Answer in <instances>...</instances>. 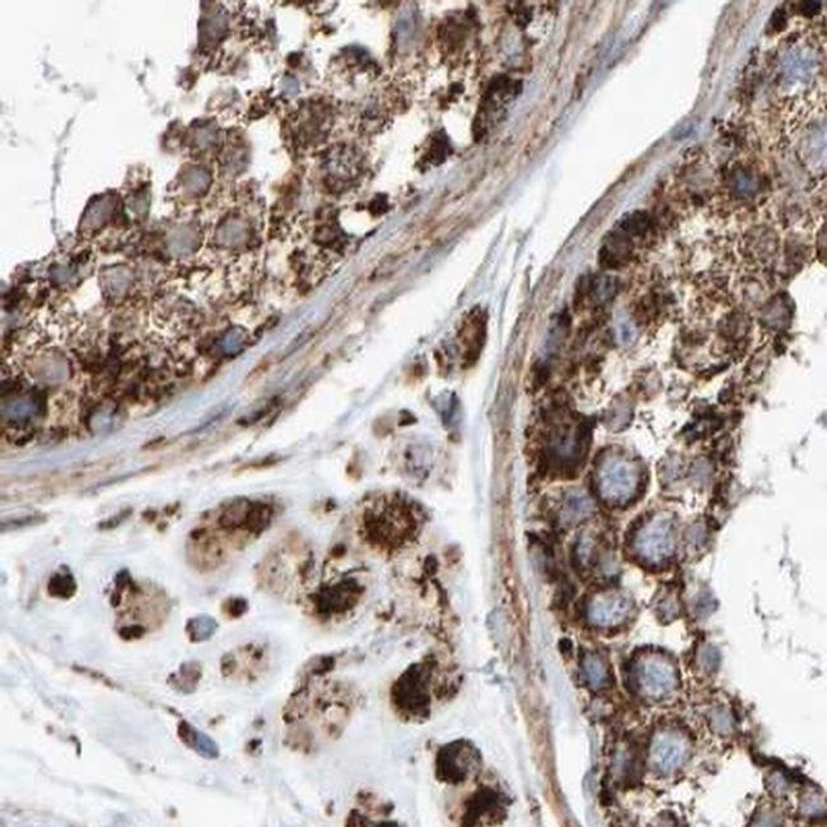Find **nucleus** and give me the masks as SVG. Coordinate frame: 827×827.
Wrapping results in <instances>:
<instances>
[{"label":"nucleus","mask_w":827,"mask_h":827,"mask_svg":"<svg viewBox=\"0 0 827 827\" xmlns=\"http://www.w3.org/2000/svg\"><path fill=\"white\" fill-rule=\"evenodd\" d=\"M246 610H247V603H246V601L237 598V600H232L231 603H229L228 612H229V615L237 618V616H241Z\"/></svg>","instance_id":"nucleus-19"},{"label":"nucleus","mask_w":827,"mask_h":827,"mask_svg":"<svg viewBox=\"0 0 827 827\" xmlns=\"http://www.w3.org/2000/svg\"><path fill=\"white\" fill-rule=\"evenodd\" d=\"M393 698L405 711L411 713L426 711L429 704L426 669L414 666L405 672L393 689Z\"/></svg>","instance_id":"nucleus-1"},{"label":"nucleus","mask_w":827,"mask_h":827,"mask_svg":"<svg viewBox=\"0 0 827 827\" xmlns=\"http://www.w3.org/2000/svg\"><path fill=\"white\" fill-rule=\"evenodd\" d=\"M251 505H252V501H247V499H237V501H232L226 510H223V513L218 519L219 526L227 531L244 527L246 519L250 513Z\"/></svg>","instance_id":"nucleus-6"},{"label":"nucleus","mask_w":827,"mask_h":827,"mask_svg":"<svg viewBox=\"0 0 827 827\" xmlns=\"http://www.w3.org/2000/svg\"><path fill=\"white\" fill-rule=\"evenodd\" d=\"M585 672L587 680L594 686H601L607 680V669L598 657L585 658Z\"/></svg>","instance_id":"nucleus-13"},{"label":"nucleus","mask_w":827,"mask_h":827,"mask_svg":"<svg viewBox=\"0 0 827 827\" xmlns=\"http://www.w3.org/2000/svg\"><path fill=\"white\" fill-rule=\"evenodd\" d=\"M627 603L622 600H609L600 602L592 609V616L600 624L616 622L625 615Z\"/></svg>","instance_id":"nucleus-9"},{"label":"nucleus","mask_w":827,"mask_h":827,"mask_svg":"<svg viewBox=\"0 0 827 827\" xmlns=\"http://www.w3.org/2000/svg\"><path fill=\"white\" fill-rule=\"evenodd\" d=\"M200 678V671L199 666H196L195 663H184L180 669V676L178 678L171 677V682L181 691L189 693L190 689H193L196 682Z\"/></svg>","instance_id":"nucleus-12"},{"label":"nucleus","mask_w":827,"mask_h":827,"mask_svg":"<svg viewBox=\"0 0 827 827\" xmlns=\"http://www.w3.org/2000/svg\"><path fill=\"white\" fill-rule=\"evenodd\" d=\"M178 737L187 747L193 749L205 759H217L219 756V749L216 742L186 720H182L178 726Z\"/></svg>","instance_id":"nucleus-3"},{"label":"nucleus","mask_w":827,"mask_h":827,"mask_svg":"<svg viewBox=\"0 0 827 827\" xmlns=\"http://www.w3.org/2000/svg\"><path fill=\"white\" fill-rule=\"evenodd\" d=\"M682 757V749L672 741H660L653 749L654 762L662 770L676 768Z\"/></svg>","instance_id":"nucleus-8"},{"label":"nucleus","mask_w":827,"mask_h":827,"mask_svg":"<svg viewBox=\"0 0 827 827\" xmlns=\"http://www.w3.org/2000/svg\"><path fill=\"white\" fill-rule=\"evenodd\" d=\"M485 318L481 312L472 313L468 318V325L465 327L466 339H468V358L470 360H477L480 350L483 349L485 340Z\"/></svg>","instance_id":"nucleus-5"},{"label":"nucleus","mask_w":827,"mask_h":827,"mask_svg":"<svg viewBox=\"0 0 827 827\" xmlns=\"http://www.w3.org/2000/svg\"><path fill=\"white\" fill-rule=\"evenodd\" d=\"M186 630L191 642H202L214 634L217 630V622L209 616H199L189 621Z\"/></svg>","instance_id":"nucleus-11"},{"label":"nucleus","mask_w":827,"mask_h":827,"mask_svg":"<svg viewBox=\"0 0 827 827\" xmlns=\"http://www.w3.org/2000/svg\"><path fill=\"white\" fill-rule=\"evenodd\" d=\"M147 633V629L142 625H130V627H123L118 630V635L124 639V640H133V639H139L144 636Z\"/></svg>","instance_id":"nucleus-17"},{"label":"nucleus","mask_w":827,"mask_h":827,"mask_svg":"<svg viewBox=\"0 0 827 827\" xmlns=\"http://www.w3.org/2000/svg\"><path fill=\"white\" fill-rule=\"evenodd\" d=\"M210 177L208 172L202 168H193L186 177V182L189 189L191 190H200L204 189L207 185L209 184Z\"/></svg>","instance_id":"nucleus-15"},{"label":"nucleus","mask_w":827,"mask_h":827,"mask_svg":"<svg viewBox=\"0 0 827 827\" xmlns=\"http://www.w3.org/2000/svg\"><path fill=\"white\" fill-rule=\"evenodd\" d=\"M46 522V516L43 514H30V516H23V517H18L14 519H7L1 522V532H10V531H18L25 527H34L37 525H41Z\"/></svg>","instance_id":"nucleus-14"},{"label":"nucleus","mask_w":827,"mask_h":827,"mask_svg":"<svg viewBox=\"0 0 827 827\" xmlns=\"http://www.w3.org/2000/svg\"><path fill=\"white\" fill-rule=\"evenodd\" d=\"M638 678L653 693H664L673 685L671 671L660 664L642 666L638 671Z\"/></svg>","instance_id":"nucleus-4"},{"label":"nucleus","mask_w":827,"mask_h":827,"mask_svg":"<svg viewBox=\"0 0 827 827\" xmlns=\"http://www.w3.org/2000/svg\"><path fill=\"white\" fill-rule=\"evenodd\" d=\"M132 514H133V508H125V510H120L115 516H112V517L100 522L98 530H101V531L114 530V528L120 526L121 523H124L126 519H129Z\"/></svg>","instance_id":"nucleus-16"},{"label":"nucleus","mask_w":827,"mask_h":827,"mask_svg":"<svg viewBox=\"0 0 827 827\" xmlns=\"http://www.w3.org/2000/svg\"><path fill=\"white\" fill-rule=\"evenodd\" d=\"M78 589L76 578L69 572H56L51 576L48 583V594L54 598L69 600L74 597Z\"/></svg>","instance_id":"nucleus-7"},{"label":"nucleus","mask_w":827,"mask_h":827,"mask_svg":"<svg viewBox=\"0 0 827 827\" xmlns=\"http://www.w3.org/2000/svg\"><path fill=\"white\" fill-rule=\"evenodd\" d=\"M475 751L466 742H454L444 747L438 756V775L444 782H463L472 768Z\"/></svg>","instance_id":"nucleus-2"},{"label":"nucleus","mask_w":827,"mask_h":827,"mask_svg":"<svg viewBox=\"0 0 827 827\" xmlns=\"http://www.w3.org/2000/svg\"><path fill=\"white\" fill-rule=\"evenodd\" d=\"M704 660H705V662H706V667H708V669L715 671V669H718L720 657H719L718 651H715L714 648H709V649L705 652V654H704Z\"/></svg>","instance_id":"nucleus-18"},{"label":"nucleus","mask_w":827,"mask_h":827,"mask_svg":"<svg viewBox=\"0 0 827 827\" xmlns=\"http://www.w3.org/2000/svg\"><path fill=\"white\" fill-rule=\"evenodd\" d=\"M549 378V370L546 367H538L536 369L535 377H534V385L536 388H540L541 386L545 385L547 382Z\"/></svg>","instance_id":"nucleus-20"},{"label":"nucleus","mask_w":827,"mask_h":827,"mask_svg":"<svg viewBox=\"0 0 827 827\" xmlns=\"http://www.w3.org/2000/svg\"><path fill=\"white\" fill-rule=\"evenodd\" d=\"M271 516H273V510L268 504L261 503V501L252 503L250 513H249L246 523H244V528L251 534H261L270 525Z\"/></svg>","instance_id":"nucleus-10"},{"label":"nucleus","mask_w":827,"mask_h":827,"mask_svg":"<svg viewBox=\"0 0 827 827\" xmlns=\"http://www.w3.org/2000/svg\"><path fill=\"white\" fill-rule=\"evenodd\" d=\"M560 648H561V651H563V652H569V651L572 649V643H570V640H568V639H564V640H561V642H560Z\"/></svg>","instance_id":"nucleus-21"}]
</instances>
